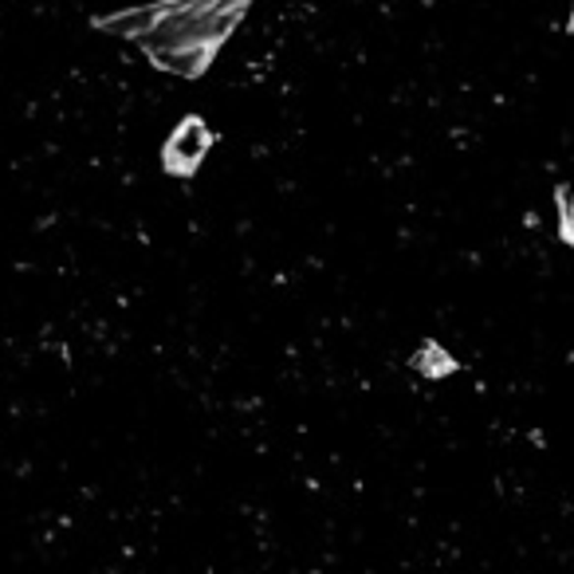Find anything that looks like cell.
Wrapping results in <instances>:
<instances>
[{"label":"cell","mask_w":574,"mask_h":574,"mask_svg":"<svg viewBox=\"0 0 574 574\" xmlns=\"http://www.w3.org/2000/svg\"><path fill=\"white\" fill-rule=\"evenodd\" d=\"M209 146H212L209 126L201 118H186V123H177V131L169 134L161 161H166L169 174H194L205 161V154H209Z\"/></svg>","instance_id":"obj_1"},{"label":"cell","mask_w":574,"mask_h":574,"mask_svg":"<svg viewBox=\"0 0 574 574\" xmlns=\"http://www.w3.org/2000/svg\"><path fill=\"white\" fill-rule=\"evenodd\" d=\"M158 17H161V4H146V9H126L118 12V17H98L95 28H103V32L111 35H123V40H138V35L150 32Z\"/></svg>","instance_id":"obj_3"},{"label":"cell","mask_w":574,"mask_h":574,"mask_svg":"<svg viewBox=\"0 0 574 574\" xmlns=\"http://www.w3.org/2000/svg\"><path fill=\"white\" fill-rule=\"evenodd\" d=\"M414 366L421 374H429V378H445V374L457 371V363H452L449 354H441V346H434V343H425V354H417Z\"/></svg>","instance_id":"obj_4"},{"label":"cell","mask_w":574,"mask_h":574,"mask_svg":"<svg viewBox=\"0 0 574 574\" xmlns=\"http://www.w3.org/2000/svg\"><path fill=\"white\" fill-rule=\"evenodd\" d=\"M212 52H217V44H174V48L150 52V60L158 63L161 71H174V75L194 80V75H201V71L212 63Z\"/></svg>","instance_id":"obj_2"},{"label":"cell","mask_w":574,"mask_h":574,"mask_svg":"<svg viewBox=\"0 0 574 574\" xmlns=\"http://www.w3.org/2000/svg\"><path fill=\"white\" fill-rule=\"evenodd\" d=\"M559 225H563V240H571V194H566V186L559 189Z\"/></svg>","instance_id":"obj_5"}]
</instances>
